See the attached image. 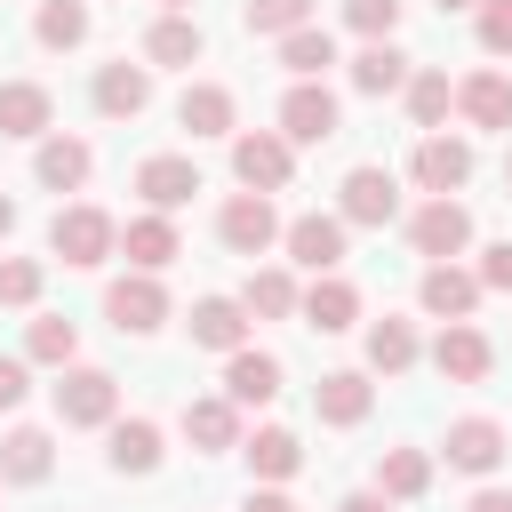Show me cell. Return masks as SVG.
<instances>
[{
  "mask_svg": "<svg viewBox=\"0 0 512 512\" xmlns=\"http://www.w3.org/2000/svg\"><path fill=\"white\" fill-rule=\"evenodd\" d=\"M456 112H464L472 128H504V136H512V72H472V80H456Z\"/></svg>",
  "mask_w": 512,
  "mask_h": 512,
  "instance_id": "obj_14",
  "label": "cell"
},
{
  "mask_svg": "<svg viewBox=\"0 0 512 512\" xmlns=\"http://www.w3.org/2000/svg\"><path fill=\"white\" fill-rule=\"evenodd\" d=\"M464 176H472V144H464V136H424V144H416V184H424L432 200H448Z\"/></svg>",
  "mask_w": 512,
  "mask_h": 512,
  "instance_id": "obj_10",
  "label": "cell"
},
{
  "mask_svg": "<svg viewBox=\"0 0 512 512\" xmlns=\"http://www.w3.org/2000/svg\"><path fill=\"white\" fill-rule=\"evenodd\" d=\"M88 168H96V160H88V144H80V136H48V144H40V160H32V176H40L48 192H80V184H88Z\"/></svg>",
  "mask_w": 512,
  "mask_h": 512,
  "instance_id": "obj_20",
  "label": "cell"
},
{
  "mask_svg": "<svg viewBox=\"0 0 512 512\" xmlns=\"http://www.w3.org/2000/svg\"><path fill=\"white\" fill-rule=\"evenodd\" d=\"M448 104H456L448 72H408V112H416V128H440V120H448Z\"/></svg>",
  "mask_w": 512,
  "mask_h": 512,
  "instance_id": "obj_35",
  "label": "cell"
},
{
  "mask_svg": "<svg viewBox=\"0 0 512 512\" xmlns=\"http://www.w3.org/2000/svg\"><path fill=\"white\" fill-rule=\"evenodd\" d=\"M288 256L304 272H336L344 264V216H296L288 224Z\"/></svg>",
  "mask_w": 512,
  "mask_h": 512,
  "instance_id": "obj_15",
  "label": "cell"
},
{
  "mask_svg": "<svg viewBox=\"0 0 512 512\" xmlns=\"http://www.w3.org/2000/svg\"><path fill=\"white\" fill-rule=\"evenodd\" d=\"M280 136H288V144H328V136H336V96H328L320 80H296V88L280 96Z\"/></svg>",
  "mask_w": 512,
  "mask_h": 512,
  "instance_id": "obj_4",
  "label": "cell"
},
{
  "mask_svg": "<svg viewBox=\"0 0 512 512\" xmlns=\"http://www.w3.org/2000/svg\"><path fill=\"white\" fill-rule=\"evenodd\" d=\"M280 64H288V72H296V80H320V72H328V64H336V40H328V32H312V24H304V32H288V40H280Z\"/></svg>",
  "mask_w": 512,
  "mask_h": 512,
  "instance_id": "obj_33",
  "label": "cell"
},
{
  "mask_svg": "<svg viewBox=\"0 0 512 512\" xmlns=\"http://www.w3.org/2000/svg\"><path fill=\"white\" fill-rule=\"evenodd\" d=\"M352 320H360V288H352V280H336V272H320V280L304 288V328L336 336V328H352Z\"/></svg>",
  "mask_w": 512,
  "mask_h": 512,
  "instance_id": "obj_18",
  "label": "cell"
},
{
  "mask_svg": "<svg viewBox=\"0 0 512 512\" xmlns=\"http://www.w3.org/2000/svg\"><path fill=\"white\" fill-rule=\"evenodd\" d=\"M240 512H296V504H288V496H280V488H256V496H248V504H240Z\"/></svg>",
  "mask_w": 512,
  "mask_h": 512,
  "instance_id": "obj_44",
  "label": "cell"
},
{
  "mask_svg": "<svg viewBox=\"0 0 512 512\" xmlns=\"http://www.w3.org/2000/svg\"><path fill=\"white\" fill-rule=\"evenodd\" d=\"M472 512H512V488H480V496H472Z\"/></svg>",
  "mask_w": 512,
  "mask_h": 512,
  "instance_id": "obj_46",
  "label": "cell"
},
{
  "mask_svg": "<svg viewBox=\"0 0 512 512\" xmlns=\"http://www.w3.org/2000/svg\"><path fill=\"white\" fill-rule=\"evenodd\" d=\"M408 240H416V256H464L472 248V216L456 208V200H424L416 216H408Z\"/></svg>",
  "mask_w": 512,
  "mask_h": 512,
  "instance_id": "obj_5",
  "label": "cell"
},
{
  "mask_svg": "<svg viewBox=\"0 0 512 512\" xmlns=\"http://www.w3.org/2000/svg\"><path fill=\"white\" fill-rule=\"evenodd\" d=\"M32 32H40V48H80L88 40V8L80 0H40V24Z\"/></svg>",
  "mask_w": 512,
  "mask_h": 512,
  "instance_id": "obj_34",
  "label": "cell"
},
{
  "mask_svg": "<svg viewBox=\"0 0 512 512\" xmlns=\"http://www.w3.org/2000/svg\"><path fill=\"white\" fill-rule=\"evenodd\" d=\"M448 8H472V0H440V16H448Z\"/></svg>",
  "mask_w": 512,
  "mask_h": 512,
  "instance_id": "obj_49",
  "label": "cell"
},
{
  "mask_svg": "<svg viewBox=\"0 0 512 512\" xmlns=\"http://www.w3.org/2000/svg\"><path fill=\"white\" fill-rule=\"evenodd\" d=\"M240 304H248V312H264V320H280V312H296L304 296H296V280H288V272H248Z\"/></svg>",
  "mask_w": 512,
  "mask_h": 512,
  "instance_id": "obj_36",
  "label": "cell"
},
{
  "mask_svg": "<svg viewBox=\"0 0 512 512\" xmlns=\"http://www.w3.org/2000/svg\"><path fill=\"white\" fill-rule=\"evenodd\" d=\"M408 360H416V328H408V320H376V328H368V368H376V376H400Z\"/></svg>",
  "mask_w": 512,
  "mask_h": 512,
  "instance_id": "obj_32",
  "label": "cell"
},
{
  "mask_svg": "<svg viewBox=\"0 0 512 512\" xmlns=\"http://www.w3.org/2000/svg\"><path fill=\"white\" fill-rule=\"evenodd\" d=\"M160 8H168V16H184V8H192V0H160Z\"/></svg>",
  "mask_w": 512,
  "mask_h": 512,
  "instance_id": "obj_48",
  "label": "cell"
},
{
  "mask_svg": "<svg viewBox=\"0 0 512 512\" xmlns=\"http://www.w3.org/2000/svg\"><path fill=\"white\" fill-rule=\"evenodd\" d=\"M480 288H512V240H496V248L480 256Z\"/></svg>",
  "mask_w": 512,
  "mask_h": 512,
  "instance_id": "obj_42",
  "label": "cell"
},
{
  "mask_svg": "<svg viewBox=\"0 0 512 512\" xmlns=\"http://www.w3.org/2000/svg\"><path fill=\"white\" fill-rule=\"evenodd\" d=\"M144 56H152V64H200V24H192V16H160V24L144 32Z\"/></svg>",
  "mask_w": 512,
  "mask_h": 512,
  "instance_id": "obj_29",
  "label": "cell"
},
{
  "mask_svg": "<svg viewBox=\"0 0 512 512\" xmlns=\"http://www.w3.org/2000/svg\"><path fill=\"white\" fill-rule=\"evenodd\" d=\"M48 248L64 256V264H104L112 248H120V224L104 216V208H56V224H48Z\"/></svg>",
  "mask_w": 512,
  "mask_h": 512,
  "instance_id": "obj_1",
  "label": "cell"
},
{
  "mask_svg": "<svg viewBox=\"0 0 512 512\" xmlns=\"http://www.w3.org/2000/svg\"><path fill=\"white\" fill-rule=\"evenodd\" d=\"M480 48L512 56V0H480Z\"/></svg>",
  "mask_w": 512,
  "mask_h": 512,
  "instance_id": "obj_41",
  "label": "cell"
},
{
  "mask_svg": "<svg viewBox=\"0 0 512 512\" xmlns=\"http://www.w3.org/2000/svg\"><path fill=\"white\" fill-rule=\"evenodd\" d=\"M392 216H400L392 168H352L344 176V224H392Z\"/></svg>",
  "mask_w": 512,
  "mask_h": 512,
  "instance_id": "obj_12",
  "label": "cell"
},
{
  "mask_svg": "<svg viewBox=\"0 0 512 512\" xmlns=\"http://www.w3.org/2000/svg\"><path fill=\"white\" fill-rule=\"evenodd\" d=\"M424 488H432V456H424V448H384V464H376V496L408 504V496H424Z\"/></svg>",
  "mask_w": 512,
  "mask_h": 512,
  "instance_id": "obj_27",
  "label": "cell"
},
{
  "mask_svg": "<svg viewBox=\"0 0 512 512\" xmlns=\"http://www.w3.org/2000/svg\"><path fill=\"white\" fill-rule=\"evenodd\" d=\"M48 88L40 80H0V136H40L48 128Z\"/></svg>",
  "mask_w": 512,
  "mask_h": 512,
  "instance_id": "obj_22",
  "label": "cell"
},
{
  "mask_svg": "<svg viewBox=\"0 0 512 512\" xmlns=\"http://www.w3.org/2000/svg\"><path fill=\"white\" fill-rule=\"evenodd\" d=\"M32 296H40V264L32 256H8L0 264V304H32Z\"/></svg>",
  "mask_w": 512,
  "mask_h": 512,
  "instance_id": "obj_40",
  "label": "cell"
},
{
  "mask_svg": "<svg viewBox=\"0 0 512 512\" xmlns=\"http://www.w3.org/2000/svg\"><path fill=\"white\" fill-rule=\"evenodd\" d=\"M24 352H32V360H48V368H72V352H80V328H72V320H32Z\"/></svg>",
  "mask_w": 512,
  "mask_h": 512,
  "instance_id": "obj_38",
  "label": "cell"
},
{
  "mask_svg": "<svg viewBox=\"0 0 512 512\" xmlns=\"http://www.w3.org/2000/svg\"><path fill=\"white\" fill-rule=\"evenodd\" d=\"M120 248H128V264H136V272H160V264H176V224L152 208V216H136V224L120 232Z\"/></svg>",
  "mask_w": 512,
  "mask_h": 512,
  "instance_id": "obj_24",
  "label": "cell"
},
{
  "mask_svg": "<svg viewBox=\"0 0 512 512\" xmlns=\"http://www.w3.org/2000/svg\"><path fill=\"white\" fill-rule=\"evenodd\" d=\"M248 448V464H256V480H288L296 464H304V448H296V432H280V424H264L256 440H240Z\"/></svg>",
  "mask_w": 512,
  "mask_h": 512,
  "instance_id": "obj_31",
  "label": "cell"
},
{
  "mask_svg": "<svg viewBox=\"0 0 512 512\" xmlns=\"http://www.w3.org/2000/svg\"><path fill=\"white\" fill-rule=\"evenodd\" d=\"M112 400H120V384L104 368H64V384H56V416L64 424H112Z\"/></svg>",
  "mask_w": 512,
  "mask_h": 512,
  "instance_id": "obj_8",
  "label": "cell"
},
{
  "mask_svg": "<svg viewBox=\"0 0 512 512\" xmlns=\"http://www.w3.org/2000/svg\"><path fill=\"white\" fill-rule=\"evenodd\" d=\"M504 184H512V152H504Z\"/></svg>",
  "mask_w": 512,
  "mask_h": 512,
  "instance_id": "obj_50",
  "label": "cell"
},
{
  "mask_svg": "<svg viewBox=\"0 0 512 512\" xmlns=\"http://www.w3.org/2000/svg\"><path fill=\"white\" fill-rule=\"evenodd\" d=\"M48 464H56L48 432H32V424H24V432H8V440H0V472H8V480H48Z\"/></svg>",
  "mask_w": 512,
  "mask_h": 512,
  "instance_id": "obj_30",
  "label": "cell"
},
{
  "mask_svg": "<svg viewBox=\"0 0 512 512\" xmlns=\"http://www.w3.org/2000/svg\"><path fill=\"white\" fill-rule=\"evenodd\" d=\"M240 24H248V32H280V40H288V32H304V24H312V0H248V8H240Z\"/></svg>",
  "mask_w": 512,
  "mask_h": 512,
  "instance_id": "obj_37",
  "label": "cell"
},
{
  "mask_svg": "<svg viewBox=\"0 0 512 512\" xmlns=\"http://www.w3.org/2000/svg\"><path fill=\"white\" fill-rule=\"evenodd\" d=\"M112 472H160V424H144V416L112 424Z\"/></svg>",
  "mask_w": 512,
  "mask_h": 512,
  "instance_id": "obj_28",
  "label": "cell"
},
{
  "mask_svg": "<svg viewBox=\"0 0 512 512\" xmlns=\"http://www.w3.org/2000/svg\"><path fill=\"white\" fill-rule=\"evenodd\" d=\"M0 480H8V472H0Z\"/></svg>",
  "mask_w": 512,
  "mask_h": 512,
  "instance_id": "obj_51",
  "label": "cell"
},
{
  "mask_svg": "<svg viewBox=\"0 0 512 512\" xmlns=\"http://www.w3.org/2000/svg\"><path fill=\"white\" fill-rule=\"evenodd\" d=\"M104 312H112V328H120V336H152V328L168 320V296H160V280H152V272H128V280H112V288H104Z\"/></svg>",
  "mask_w": 512,
  "mask_h": 512,
  "instance_id": "obj_3",
  "label": "cell"
},
{
  "mask_svg": "<svg viewBox=\"0 0 512 512\" xmlns=\"http://www.w3.org/2000/svg\"><path fill=\"white\" fill-rule=\"evenodd\" d=\"M488 360H496V352H488V336H480L472 320H448V328H440V344H432V368H440L448 384H480V376H488Z\"/></svg>",
  "mask_w": 512,
  "mask_h": 512,
  "instance_id": "obj_9",
  "label": "cell"
},
{
  "mask_svg": "<svg viewBox=\"0 0 512 512\" xmlns=\"http://www.w3.org/2000/svg\"><path fill=\"white\" fill-rule=\"evenodd\" d=\"M8 232H16V200L0 192V240H8Z\"/></svg>",
  "mask_w": 512,
  "mask_h": 512,
  "instance_id": "obj_47",
  "label": "cell"
},
{
  "mask_svg": "<svg viewBox=\"0 0 512 512\" xmlns=\"http://www.w3.org/2000/svg\"><path fill=\"white\" fill-rule=\"evenodd\" d=\"M144 104H152V72L144 64H104L96 72V112L104 120H136Z\"/></svg>",
  "mask_w": 512,
  "mask_h": 512,
  "instance_id": "obj_17",
  "label": "cell"
},
{
  "mask_svg": "<svg viewBox=\"0 0 512 512\" xmlns=\"http://www.w3.org/2000/svg\"><path fill=\"white\" fill-rule=\"evenodd\" d=\"M192 344L232 360V352L248 344V304H232V296H208V304H192Z\"/></svg>",
  "mask_w": 512,
  "mask_h": 512,
  "instance_id": "obj_16",
  "label": "cell"
},
{
  "mask_svg": "<svg viewBox=\"0 0 512 512\" xmlns=\"http://www.w3.org/2000/svg\"><path fill=\"white\" fill-rule=\"evenodd\" d=\"M184 440L208 448V456L232 448V440H240V408H232V400H184Z\"/></svg>",
  "mask_w": 512,
  "mask_h": 512,
  "instance_id": "obj_26",
  "label": "cell"
},
{
  "mask_svg": "<svg viewBox=\"0 0 512 512\" xmlns=\"http://www.w3.org/2000/svg\"><path fill=\"white\" fill-rule=\"evenodd\" d=\"M216 232H224V248H232V256H264V248L280 240L272 192H232V200H224V216H216Z\"/></svg>",
  "mask_w": 512,
  "mask_h": 512,
  "instance_id": "obj_2",
  "label": "cell"
},
{
  "mask_svg": "<svg viewBox=\"0 0 512 512\" xmlns=\"http://www.w3.org/2000/svg\"><path fill=\"white\" fill-rule=\"evenodd\" d=\"M344 24H352V32H368V40H392L400 0H344Z\"/></svg>",
  "mask_w": 512,
  "mask_h": 512,
  "instance_id": "obj_39",
  "label": "cell"
},
{
  "mask_svg": "<svg viewBox=\"0 0 512 512\" xmlns=\"http://www.w3.org/2000/svg\"><path fill=\"white\" fill-rule=\"evenodd\" d=\"M352 88H360V96H392V88H408V56H400L392 40H368V48L352 56Z\"/></svg>",
  "mask_w": 512,
  "mask_h": 512,
  "instance_id": "obj_23",
  "label": "cell"
},
{
  "mask_svg": "<svg viewBox=\"0 0 512 512\" xmlns=\"http://www.w3.org/2000/svg\"><path fill=\"white\" fill-rule=\"evenodd\" d=\"M336 512H392V496H376V488H360V496H344Z\"/></svg>",
  "mask_w": 512,
  "mask_h": 512,
  "instance_id": "obj_45",
  "label": "cell"
},
{
  "mask_svg": "<svg viewBox=\"0 0 512 512\" xmlns=\"http://www.w3.org/2000/svg\"><path fill=\"white\" fill-rule=\"evenodd\" d=\"M224 400H232V408H264V400H280V360L240 344V352L224 360Z\"/></svg>",
  "mask_w": 512,
  "mask_h": 512,
  "instance_id": "obj_13",
  "label": "cell"
},
{
  "mask_svg": "<svg viewBox=\"0 0 512 512\" xmlns=\"http://www.w3.org/2000/svg\"><path fill=\"white\" fill-rule=\"evenodd\" d=\"M368 400H376L368 376H360V368H336V376H320V400H312V408H320V424H360Z\"/></svg>",
  "mask_w": 512,
  "mask_h": 512,
  "instance_id": "obj_25",
  "label": "cell"
},
{
  "mask_svg": "<svg viewBox=\"0 0 512 512\" xmlns=\"http://www.w3.org/2000/svg\"><path fill=\"white\" fill-rule=\"evenodd\" d=\"M32 392V376H24V360H0V408H16Z\"/></svg>",
  "mask_w": 512,
  "mask_h": 512,
  "instance_id": "obj_43",
  "label": "cell"
},
{
  "mask_svg": "<svg viewBox=\"0 0 512 512\" xmlns=\"http://www.w3.org/2000/svg\"><path fill=\"white\" fill-rule=\"evenodd\" d=\"M136 192H144V200H152V208L168 216V208H184V200L200 192V168H192L184 152H152V160L136 168Z\"/></svg>",
  "mask_w": 512,
  "mask_h": 512,
  "instance_id": "obj_11",
  "label": "cell"
},
{
  "mask_svg": "<svg viewBox=\"0 0 512 512\" xmlns=\"http://www.w3.org/2000/svg\"><path fill=\"white\" fill-rule=\"evenodd\" d=\"M504 448H512V440H504V424H496V416H456V424H448V440H440V456H448L456 472H496V464H504Z\"/></svg>",
  "mask_w": 512,
  "mask_h": 512,
  "instance_id": "obj_6",
  "label": "cell"
},
{
  "mask_svg": "<svg viewBox=\"0 0 512 512\" xmlns=\"http://www.w3.org/2000/svg\"><path fill=\"white\" fill-rule=\"evenodd\" d=\"M232 176H240L248 192H280V184H288V136H272V128L232 136Z\"/></svg>",
  "mask_w": 512,
  "mask_h": 512,
  "instance_id": "obj_7",
  "label": "cell"
},
{
  "mask_svg": "<svg viewBox=\"0 0 512 512\" xmlns=\"http://www.w3.org/2000/svg\"><path fill=\"white\" fill-rule=\"evenodd\" d=\"M472 304H480V272H456V264H432V272H424V312L472 320Z\"/></svg>",
  "mask_w": 512,
  "mask_h": 512,
  "instance_id": "obj_21",
  "label": "cell"
},
{
  "mask_svg": "<svg viewBox=\"0 0 512 512\" xmlns=\"http://www.w3.org/2000/svg\"><path fill=\"white\" fill-rule=\"evenodd\" d=\"M176 120H184L192 136H232V88H216V80H192V88L176 96Z\"/></svg>",
  "mask_w": 512,
  "mask_h": 512,
  "instance_id": "obj_19",
  "label": "cell"
}]
</instances>
